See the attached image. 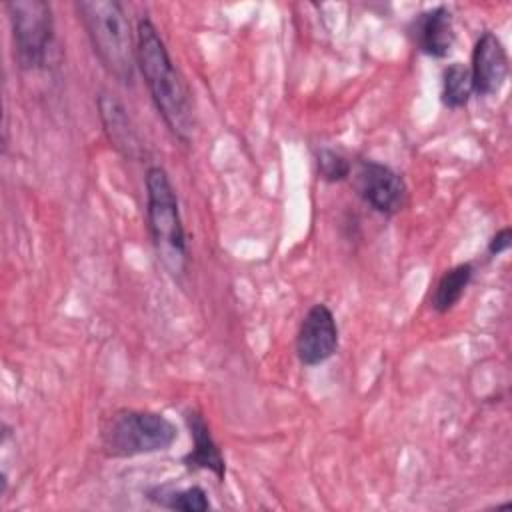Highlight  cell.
<instances>
[{
    "instance_id": "6da1fadb",
    "label": "cell",
    "mask_w": 512,
    "mask_h": 512,
    "mask_svg": "<svg viewBox=\"0 0 512 512\" xmlns=\"http://www.w3.org/2000/svg\"><path fill=\"white\" fill-rule=\"evenodd\" d=\"M136 64L158 114L176 138L188 142L194 126L190 90L150 18H140L136 28Z\"/></svg>"
},
{
    "instance_id": "7a4b0ae2",
    "label": "cell",
    "mask_w": 512,
    "mask_h": 512,
    "mask_svg": "<svg viewBox=\"0 0 512 512\" xmlns=\"http://www.w3.org/2000/svg\"><path fill=\"white\" fill-rule=\"evenodd\" d=\"M76 12L104 70L120 84H130L136 66V38L124 6L116 0H80Z\"/></svg>"
},
{
    "instance_id": "3957f363",
    "label": "cell",
    "mask_w": 512,
    "mask_h": 512,
    "mask_svg": "<svg viewBox=\"0 0 512 512\" xmlns=\"http://www.w3.org/2000/svg\"><path fill=\"white\" fill-rule=\"evenodd\" d=\"M146 222L152 236V244L158 260L164 268L180 276L186 272L188 246L186 232L180 218L178 198L174 186L160 166H150L146 170Z\"/></svg>"
},
{
    "instance_id": "277c9868",
    "label": "cell",
    "mask_w": 512,
    "mask_h": 512,
    "mask_svg": "<svg viewBox=\"0 0 512 512\" xmlns=\"http://www.w3.org/2000/svg\"><path fill=\"white\" fill-rule=\"evenodd\" d=\"M176 438V426L164 414L150 410H118L102 428V444L112 456L168 450Z\"/></svg>"
},
{
    "instance_id": "5b68a950",
    "label": "cell",
    "mask_w": 512,
    "mask_h": 512,
    "mask_svg": "<svg viewBox=\"0 0 512 512\" xmlns=\"http://www.w3.org/2000/svg\"><path fill=\"white\" fill-rule=\"evenodd\" d=\"M14 56L22 70H40L48 64L54 48V20L50 4L42 0H14L6 4Z\"/></svg>"
},
{
    "instance_id": "8992f818",
    "label": "cell",
    "mask_w": 512,
    "mask_h": 512,
    "mask_svg": "<svg viewBox=\"0 0 512 512\" xmlns=\"http://www.w3.org/2000/svg\"><path fill=\"white\" fill-rule=\"evenodd\" d=\"M354 186L358 196L378 214L392 216L402 210L406 202V184L402 176L386 164L374 160H362Z\"/></svg>"
},
{
    "instance_id": "52a82bcc",
    "label": "cell",
    "mask_w": 512,
    "mask_h": 512,
    "mask_svg": "<svg viewBox=\"0 0 512 512\" xmlns=\"http://www.w3.org/2000/svg\"><path fill=\"white\" fill-rule=\"evenodd\" d=\"M338 348V324L326 304H314L300 322L296 354L304 366H318L332 358Z\"/></svg>"
},
{
    "instance_id": "ba28073f",
    "label": "cell",
    "mask_w": 512,
    "mask_h": 512,
    "mask_svg": "<svg viewBox=\"0 0 512 512\" xmlns=\"http://www.w3.org/2000/svg\"><path fill=\"white\" fill-rule=\"evenodd\" d=\"M470 76L478 96H494L504 86L508 76V54L500 38L490 30L482 32L474 44Z\"/></svg>"
},
{
    "instance_id": "9c48e42d",
    "label": "cell",
    "mask_w": 512,
    "mask_h": 512,
    "mask_svg": "<svg viewBox=\"0 0 512 512\" xmlns=\"http://www.w3.org/2000/svg\"><path fill=\"white\" fill-rule=\"evenodd\" d=\"M412 38L422 54L432 58L448 56L456 40L452 12L446 6H434L418 14L412 22Z\"/></svg>"
},
{
    "instance_id": "30bf717a",
    "label": "cell",
    "mask_w": 512,
    "mask_h": 512,
    "mask_svg": "<svg viewBox=\"0 0 512 512\" xmlns=\"http://www.w3.org/2000/svg\"><path fill=\"white\" fill-rule=\"evenodd\" d=\"M184 420H186V426L190 430L192 444H194L192 450L184 456V464L192 470H208L218 480H224V476H226L224 456H222L218 444L214 442L212 432H210L204 416L198 410L188 408L184 412Z\"/></svg>"
},
{
    "instance_id": "8fae6325",
    "label": "cell",
    "mask_w": 512,
    "mask_h": 512,
    "mask_svg": "<svg viewBox=\"0 0 512 512\" xmlns=\"http://www.w3.org/2000/svg\"><path fill=\"white\" fill-rule=\"evenodd\" d=\"M98 114L110 144L126 158H138L142 154V144L136 134L134 124L120 100L102 92L98 94Z\"/></svg>"
},
{
    "instance_id": "7c38bea8",
    "label": "cell",
    "mask_w": 512,
    "mask_h": 512,
    "mask_svg": "<svg viewBox=\"0 0 512 512\" xmlns=\"http://www.w3.org/2000/svg\"><path fill=\"white\" fill-rule=\"evenodd\" d=\"M472 274H474V266L470 262H462L446 270L434 288L432 308L440 314L452 310L458 304V300L464 296L472 280Z\"/></svg>"
},
{
    "instance_id": "4fadbf2b",
    "label": "cell",
    "mask_w": 512,
    "mask_h": 512,
    "mask_svg": "<svg viewBox=\"0 0 512 512\" xmlns=\"http://www.w3.org/2000/svg\"><path fill=\"white\" fill-rule=\"evenodd\" d=\"M148 500L156 502L162 508L182 510V512H206L210 508L208 496L200 486L188 488H172V486H156L146 492Z\"/></svg>"
},
{
    "instance_id": "5bb4252c",
    "label": "cell",
    "mask_w": 512,
    "mask_h": 512,
    "mask_svg": "<svg viewBox=\"0 0 512 512\" xmlns=\"http://www.w3.org/2000/svg\"><path fill=\"white\" fill-rule=\"evenodd\" d=\"M474 94L470 68L462 62H452L442 72V104L450 110L464 108Z\"/></svg>"
},
{
    "instance_id": "9a60e30c",
    "label": "cell",
    "mask_w": 512,
    "mask_h": 512,
    "mask_svg": "<svg viewBox=\"0 0 512 512\" xmlns=\"http://www.w3.org/2000/svg\"><path fill=\"white\" fill-rule=\"evenodd\" d=\"M318 174L326 182H342L350 176V162L332 148H322L316 154Z\"/></svg>"
},
{
    "instance_id": "2e32d148",
    "label": "cell",
    "mask_w": 512,
    "mask_h": 512,
    "mask_svg": "<svg viewBox=\"0 0 512 512\" xmlns=\"http://www.w3.org/2000/svg\"><path fill=\"white\" fill-rule=\"evenodd\" d=\"M510 240H512V234H510V228H502L498 230L492 240L488 242V254L490 256H498L502 252H506L510 248Z\"/></svg>"
}]
</instances>
